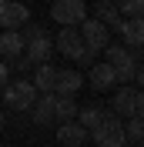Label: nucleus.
<instances>
[{
    "label": "nucleus",
    "instance_id": "nucleus-1",
    "mask_svg": "<svg viewBox=\"0 0 144 147\" xmlns=\"http://www.w3.org/2000/svg\"><path fill=\"white\" fill-rule=\"evenodd\" d=\"M137 60H141V50H127L124 44H107V57H104V64L117 74V84H121V87L134 80Z\"/></svg>",
    "mask_w": 144,
    "mask_h": 147
},
{
    "label": "nucleus",
    "instance_id": "nucleus-2",
    "mask_svg": "<svg viewBox=\"0 0 144 147\" xmlns=\"http://www.w3.org/2000/svg\"><path fill=\"white\" fill-rule=\"evenodd\" d=\"M90 140H94L97 147H124L127 137H124V124H121V117L104 114V120L90 130Z\"/></svg>",
    "mask_w": 144,
    "mask_h": 147
},
{
    "label": "nucleus",
    "instance_id": "nucleus-3",
    "mask_svg": "<svg viewBox=\"0 0 144 147\" xmlns=\"http://www.w3.org/2000/svg\"><path fill=\"white\" fill-rule=\"evenodd\" d=\"M50 17L60 27H81L87 20V3L84 0H54L50 3Z\"/></svg>",
    "mask_w": 144,
    "mask_h": 147
},
{
    "label": "nucleus",
    "instance_id": "nucleus-4",
    "mask_svg": "<svg viewBox=\"0 0 144 147\" xmlns=\"http://www.w3.org/2000/svg\"><path fill=\"white\" fill-rule=\"evenodd\" d=\"M37 100V90L30 80H14L3 87V104H7L10 110H30Z\"/></svg>",
    "mask_w": 144,
    "mask_h": 147
},
{
    "label": "nucleus",
    "instance_id": "nucleus-5",
    "mask_svg": "<svg viewBox=\"0 0 144 147\" xmlns=\"http://www.w3.org/2000/svg\"><path fill=\"white\" fill-rule=\"evenodd\" d=\"M30 20V10L20 0H0V27L3 30H20Z\"/></svg>",
    "mask_w": 144,
    "mask_h": 147
},
{
    "label": "nucleus",
    "instance_id": "nucleus-6",
    "mask_svg": "<svg viewBox=\"0 0 144 147\" xmlns=\"http://www.w3.org/2000/svg\"><path fill=\"white\" fill-rule=\"evenodd\" d=\"M127 50H144V17H124L117 27Z\"/></svg>",
    "mask_w": 144,
    "mask_h": 147
},
{
    "label": "nucleus",
    "instance_id": "nucleus-7",
    "mask_svg": "<svg viewBox=\"0 0 144 147\" xmlns=\"http://www.w3.org/2000/svg\"><path fill=\"white\" fill-rule=\"evenodd\" d=\"M81 40H84V47H90V50H107V27L101 24V20H84L81 27Z\"/></svg>",
    "mask_w": 144,
    "mask_h": 147
},
{
    "label": "nucleus",
    "instance_id": "nucleus-8",
    "mask_svg": "<svg viewBox=\"0 0 144 147\" xmlns=\"http://www.w3.org/2000/svg\"><path fill=\"white\" fill-rule=\"evenodd\" d=\"M24 50H27V64L30 67L50 64V57H54V40H50V37H37V40H27V44H24Z\"/></svg>",
    "mask_w": 144,
    "mask_h": 147
},
{
    "label": "nucleus",
    "instance_id": "nucleus-9",
    "mask_svg": "<svg viewBox=\"0 0 144 147\" xmlns=\"http://www.w3.org/2000/svg\"><path fill=\"white\" fill-rule=\"evenodd\" d=\"M84 87V74L81 70H57V80H54V94L57 97H74V94Z\"/></svg>",
    "mask_w": 144,
    "mask_h": 147
},
{
    "label": "nucleus",
    "instance_id": "nucleus-10",
    "mask_svg": "<svg viewBox=\"0 0 144 147\" xmlns=\"http://www.w3.org/2000/svg\"><path fill=\"white\" fill-rule=\"evenodd\" d=\"M54 47L60 50L64 57H71V60H74V57L81 54V47H84L81 30H77V27H60V34L54 37Z\"/></svg>",
    "mask_w": 144,
    "mask_h": 147
},
{
    "label": "nucleus",
    "instance_id": "nucleus-11",
    "mask_svg": "<svg viewBox=\"0 0 144 147\" xmlns=\"http://www.w3.org/2000/svg\"><path fill=\"white\" fill-rule=\"evenodd\" d=\"M134 97H137V90H134V84H124L121 90L114 94V100H111V110H114V117H134Z\"/></svg>",
    "mask_w": 144,
    "mask_h": 147
},
{
    "label": "nucleus",
    "instance_id": "nucleus-12",
    "mask_svg": "<svg viewBox=\"0 0 144 147\" xmlns=\"http://www.w3.org/2000/svg\"><path fill=\"white\" fill-rule=\"evenodd\" d=\"M87 130L77 124V120H67V124H60L57 127V144H67V147H84L87 144Z\"/></svg>",
    "mask_w": 144,
    "mask_h": 147
},
{
    "label": "nucleus",
    "instance_id": "nucleus-13",
    "mask_svg": "<svg viewBox=\"0 0 144 147\" xmlns=\"http://www.w3.org/2000/svg\"><path fill=\"white\" fill-rule=\"evenodd\" d=\"M30 114H34V124H40V127H50L54 124V94H37L34 107H30Z\"/></svg>",
    "mask_w": 144,
    "mask_h": 147
},
{
    "label": "nucleus",
    "instance_id": "nucleus-14",
    "mask_svg": "<svg viewBox=\"0 0 144 147\" xmlns=\"http://www.w3.org/2000/svg\"><path fill=\"white\" fill-rule=\"evenodd\" d=\"M94 13H97V17H94V20H101V24H104V27H121V20H124V17H121V10H117V3H114V0H97V7H94Z\"/></svg>",
    "mask_w": 144,
    "mask_h": 147
},
{
    "label": "nucleus",
    "instance_id": "nucleus-15",
    "mask_svg": "<svg viewBox=\"0 0 144 147\" xmlns=\"http://www.w3.org/2000/svg\"><path fill=\"white\" fill-rule=\"evenodd\" d=\"M54 80H57V70H54V64H40V67H34V90L37 94H54Z\"/></svg>",
    "mask_w": 144,
    "mask_h": 147
},
{
    "label": "nucleus",
    "instance_id": "nucleus-16",
    "mask_svg": "<svg viewBox=\"0 0 144 147\" xmlns=\"http://www.w3.org/2000/svg\"><path fill=\"white\" fill-rule=\"evenodd\" d=\"M87 80H90V87H94V90H111V87L117 84V74L111 70L107 64H94Z\"/></svg>",
    "mask_w": 144,
    "mask_h": 147
},
{
    "label": "nucleus",
    "instance_id": "nucleus-17",
    "mask_svg": "<svg viewBox=\"0 0 144 147\" xmlns=\"http://www.w3.org/2000/svg\"><path fill=\"white\" fill-rule=\"evenodd\" d=\"M24 54V37H20V30H3L0 34V57H20Z\"/></svg>",
    "mask_w": 144,
    "mask_h": 147
},
{
    "label": "nucleus",
    "instance_id": "nucleus-18",
    "mask_svg": "<svg viewBox=\"0 0 144 147\" xmlns=\"http://www.w3.org/2000/svg\"><path fill=\"white\" fill-rule=\"evenodd\" d=\"M74 120H77V124H81V127L90 134V130L104 120V110H101L97 104H87V107H77V117H74Z\"/></svg>",
    "mask_w": 144,
    "mask_h": 147
},
{
    "label": "nucleus",
    "instance_id": "nucleus-19",
    "mask_svg": "<svg viewBox=\"0 0 144 147\" xmlns=\"http://www.w3.org/2000/svg\"><path fill=\"white\" fill-rule=\"evenodd\" d=\"M54 117L60 120V124L74 120L77 117V100H74V97H57L54 94Z\"/></svg>",
    "mask_w": 144,
    "mask_h": 147
},
{
    "label": "nucleus",
    "instance_id": "nucleus-20",
    "mask_svg": "<svg viewBox=\"0 0 144 147\" xmlns=\"http://www.w3.org/2000/svg\"><path fill=\"white\" fill-rule=\"evenodd\" d=\"M124 137L134 140V144L144 140V117H131V120H127V124H124Z\"/></svg>",
    "mask_w": 144,
    "mask_h": 147
},
{
    "label": "nucleus",
    "instance_id": "nucleus-21",
    "mask_svg": "<svg viewBox=\"0 0 144 147\" xmlns=\"http://www.w3.org/2000/svg\"><path fill=\"white\" fill-rule=\"evenodd\" d=\"M121 17H141L144 13V0H114Z\"/></svg>",
    "mask_w": 144,
    "mask_h": 147
},
{
    "label": "nucleus",
    "instance_id": "nucleus-22",
    "mask_svg": "<svg viewBox=\"0 0 144 147\" xmlns=\"http://www.w3.org/2000/svg\"><path fill=\"white\" fill-rule=\"evenodd\" d=\"M20 37H24V44H27V40H37V37H47V30L40 27V24H24V30H20Z\"/></svg>",
    "mask_w": 144,
    "mask_h": 147
},
{
    "label": "nucleus",
    "instance_id": "nucleus-23",
    "mask_svg": "<svg viewBox=\"0 0 144 147\" xmlns=\"http://www.w3.org/2000/svg\"><path fill=\"white\" fill-rule=\"evenodd\" d=\"M77 64H84V67H94V60H97V50H90V47H81V54L74 57Z\"/></svg>",
    "mask_w": 144,
    "mask_h": 147
},
{
    "label": "nucleus",
    "instance_id": "nucleus-24",
    "mask_svg": "<svg viewBox=\"0 0 144 147\" xmlns=\"http://www.w3.org/2000/svg\"><path fill=\"white\" fill-rule=\"evenodd\" d=\"M134 117H144V90H137L134 97Z\"/></svg>",
    "mask_w": 144,
    "mask_h": 147
},
{
    "label": "nucleus",
    "instance_id": "nucleus-25",
    "mask_svg": "<svg viewBox=\"0 0 144 147\" xmlns=\"http://www.w3.org/2000/svg\"><path fill=\"white\" fill-rule=\"evenodd\" d=\"M10 67H14V70H27V57H14V64H10Z\"/></svg>",
    "mask_w": 144,
    "mask_h": 147
},
{
    "label": "nucleus",
    "instance_id": "nucleus-26",
    "mask_svg": "<svg viewBox=\"0 0 144 147\" xmlns=\"http://www.w3.org/2000/svg\"><path fill=\"white\" fill-rule=\"evenodd\" d=\"M131 84H137V87L144 90V67H141V64H137V74H134V80H131Z\"/></svg>",
    "mask_w": 144,
    "mask_h": 147
},
{
    "label": "nucleus",
    "instance_id": "nucleus-27",
    "mask_svg": "<svg viewBox=\"0 0 144 147\" xmlns=\"http://www.w3.org/2000/svg\"><path fill=\"white\" fill-rule=\"evenodd\" d=\"M7 74H10V70H7V64H0V90L7 87Z\"/></svg>",
    "mask_w": 144,
    "mask_h": 147
},
{
    "label": "nucleus",
    "instance_id": "nucleus-28",
    "mask_svg": "<svg viewBox=\"0 0 144 147\" xmlns=\"http://www.w3.org/2000/svg\"><path fill=\"white\" fill-rule=\"evenodd\" d=\"M0 130H3V114H0Z\"/></svg>",
    "mask_w": 144,
    "mask_h": 147
},
{
    "label": "nucleus",
    "instance_id": "nucleus-29",
    "mask_svg": "<svg viewBox=\"0 0 144 147\" xmlns=\"http://www.w3.org/2000/svg\"><path fill=\"white\" fill-rule=\"evenodd\" d=\"M137 64H141V67H144V54H141V60H137Z\"/></svg>",
    "mask_w": 144,
    "mask_h": 147
},
{
    "label": "nucleus",
    "instance_id": "nucleus-30",
    "mask_svg": "<svg viewBox=\"0 0 144 147\" xmlns=\"http://www.w3.org/2000/svg\"><path fill=\"white\" fill-rule=\"evenodd\" d=\"M141 17H144V13H141Z\"/></svg>",
    "mask_w": 144,
    "mask_h": 147
}]
</instances>
